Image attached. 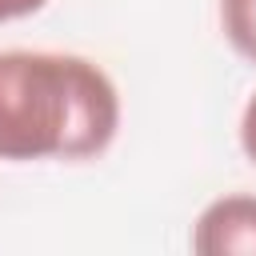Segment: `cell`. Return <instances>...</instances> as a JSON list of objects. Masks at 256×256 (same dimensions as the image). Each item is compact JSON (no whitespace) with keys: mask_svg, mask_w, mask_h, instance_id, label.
Returning a JSON list of instances; mask_svg holds the SVG:
<instances>
[{"mask_svg":"<svg viewBox=\"0 0 256 256\" xmlns=\"http://www.w3.org/2000/svg\"><path fill=\"white\" fill-rule=\"evenodd\" d=\"M240 148H244V156L256 164V92L248 96L244 116H240Z\"/></svg>","mask_w":256,"mask_h":256,"instance_id":"4","label":"cell"},{"mask_svg":"<svg viewBox=\"0 0 256 256\" xmlns=\"http://www.w3.org/2000/svg\"><path fill=\"white\" fill-rule=\"evenodd\" d=\"M120 128L112 76L72 52H0V160H88Z\"/></svg>","mask_w":256,"mask_h":256,"instance_id":"1","label":"cell"},{"mask_svg":"<svg viewBox=\"0 0 256 256\" xmlns=\"http://www.w3.org/2000/svg\"><path fill=\"white\" fill-rule=\"evenodd\" d=\"M48 0H0V24H8V20H20V16H32V12H40Z\"/></svg>","mask_w":256,"mask_h":256,"instance_id":"5","label":"cell"},{"mask_svg":"<svg viewBox=\"0 0 256 256\" xmlns=\"http://www.w3.org/2000/svg\"><path fill=\"white\" fill-rule=\"evenodd\" d=\"M220 28L224 40L256 64V0H220Z\"/></svg>","mask_w":256,"mask_h":256,"instance_id":"3","label":"cell"},{"mask_svg":"<svg viewBox=\"0 0 256 256\" xmlns=\"http://www.w3.org/2000/svg\"><path fill=\"white\" fill-rule=\"evenodd\" d=\"M192 248L200 256H256V196L212 200L192 228Z\"/></svg>","mask_w":256,"mask_h":256,"instance_id":"2","label":"cell"}]
</instances>
